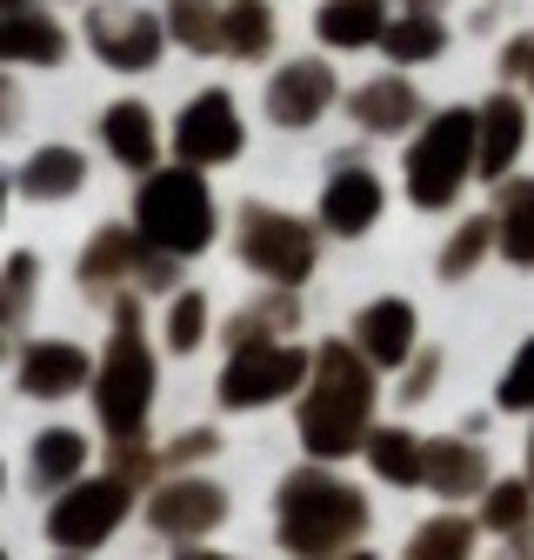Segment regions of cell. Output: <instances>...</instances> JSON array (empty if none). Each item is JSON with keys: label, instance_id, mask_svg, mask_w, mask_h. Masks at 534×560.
<instances>
[{"label": "cell", "instance_id": "obj_1", "mask_svg": "<svg viewBox=\"0 0 534 560\" xmlns=\"http://www.w3.org/2000/svg\"><path fill=\"white\" fill-rule=\"evenodd\" d=\"M361 420H368V374L348 347H327L321 354V394L301 413V434H307L314 454H348Z\"/></svg>", "mask_w": 534, "mask_h": 560}, {"label": "cell", "instance_id": "obj_2", "mask_svg": "<svg viewBox=\"0 0 534 560\" xmlns=\"http://www.w3.org/2000/svg\"><path fill=\"white\" fill-rule=\"evenodd\" d=\"M281 514H288V540L294 553H334L355 527H361V501L348 487H334L321 474H294L288 494H281Z\"/></svg>", "mask_w": 534, "mask_h": 560}, {"label": "cell", "instance_id": "obj_3", "mask_svg": "<svg viewBox=\"0 0 534 560\" xmlns=\"http://www.w3.org/2000/svg\"><path fill=\"white\" fill-rule=\"evenodd\" d=\"M141 228H148V241H161L167 254H194L200 241H208V228H214L208 187H200L194 174H161V180L141 194Z\"/></svg>", "mask_w": 534, "mask_h": 560}, {"label": "cell", "instance_id": "obj_4", "mask_svg": "<svg viewBox=\"0 0 534 560\" xmlns=\"http://www.w3.org/2000/svg\"><path fill=\"white\" fill-rule=\"evenodd\" d=\"M467 148H475V120L467 114H441L434 120V133L415 148V161H408V187H415V200L421 207H448L454 200V187H461V167H467Z\"/></svg>", "mask_w": 534, "mask_h": 560}, {"label": "cell", "instance_id": "obj_5", "mask_svg": "<svg viewBox=\"0 0 534 560\" xmlns=\"http://www.w3.org/2000/svg\"><path fill=\"white\" fill-rule=\"evenodd\" d=\"M148 354H141V334H134V314L120 307V334H114V354H107V381H101V420L114 434H134L148 413Z\"/></svg>", "mask_w": 534, "mask_h": 560}, {"label": "cell", "instance_id": "obj_6", "mask_svg": "<svg viewBox=\"0 0 534 560\" xmlns=\"http://www.w3.org/2000/svg\"><path fill=\"white\" fill-rule=\"evenodd\" d=\"M127 514V494H120V480H94V487H74L60 508H54V540L60 547H94L114 521Z\"/></svg>", "mask_w": 534, "mask_h": 560}, {"label": "cell", "instance_id": "obj_7", "mask_svg": "<svg viewBox=\"0 0 534 560\" xmlns=\"http://www.w3.org/2000/svg\"><path fill=\"white\" fill-rule=\"evenodd\" d=\"M301 381V354H275V347H247V354L228 368V381H221V394L234 400V407H260V400H275V394H288Z\"/></svg>", "mask_w": 534, "mask_h": 560}, {"label": "cell", "instance_id": "obj_8", "mask_svg": "<svg viewBox=\"0 0 534 560\" xmlns=\"http://www.w3.org/2000/svg\"><path fill=\"white\" fill-rule=\"evenodd\" d=\"M181 154L187 161H228L234 148H241V127H234V101L228 94H200L194 107H187V120H181Z\"/></svg>", "mask_w": 534, "mask_h": 560}, {"label": "cell", "instance_id": "obj_9", "mask_svg": "<svg viewBox=\"0 0 534 560\" xmlns=\"http://www.w3.org/2000/svg\"><path fill=\"white\" fill-rule=\"evenodd\" d=\"M247 260L275 280H301L307 273V234L281 214H247Z\"/></svg>", "mask_w": 534, "mask_h": 560}, {"label": "cell", "instance_id": "obj_10", "mask_svg": "<svg viewBox=\"0 0 534 560\" xmlns=\"http://www.w3.org/2000/svg\"><path fill=\"white\" fill-rule=\"evenodd\" d=\"M154 21H141V14H127V8H101L94 14V47L114 60V67H148L154 60Z\"/></svg>", "mask_w": 534, "mask_h": 560}, {"label": "cell", "instance_id": "obj_11", "mask_svg": "<svg viewBox=\"0 0 534 560\" xmlns=\"http://www.w3.org/2000/svg\"><path fill=\"white\" fill-rule=\"evenodd\" d=\"M327 94H334L327 67H288V74H275V88H267V107H275V120L301 127V120H314V107Z\"/></svg>", "mask_w": 534, "mask_h": 560}, {"label": "cell", "instance_id": "obj_12", "mask_svg": "<svg viewBox=\"0 0 534 560\" xmlns=\"http://www.w3.org/2000/svg\"><path fill=\"white\" fill-rule=\"evenodd\" d=\"M321 214H327L334 234H361V228L381 214V187H374V174H341V180L327 187Z\"/></svg>", "mask_w": 534, "mask_h": 560}, {"label": "cell", "instance_id": "obj_13", "mask_svg": "<svg viewBox=\"0 0 534 560\" xmlns=\"http://www.w3.org/2000/svg\"><path fill=\"white\" fill-rule=\"evenodd\" d=\"M408 334H415V314L400 307V301H381V307L361 314V347H368V361H381V368L408 361V347H415Z\"/></svg>", "mask_w": 534, "mask_h": 560}, {"label": "cell", "instance_id": "obj_14", "mask_svg": "<svg viewBox=\"0 0 534 560\" xmlns=\"http://www.w3.org/2000/svg\"><path fill=\"white\" fill-rule=\"evenodd\" d=\"M81 374H88V354H81V347H34L27 368H21V387L40 394V400H54V394H67V387H81Z\"/></svg>", "mask_w": 534, "mask_h": 560}, {"label": "cell", "instance_id": "obj_15", "mask_svg": "<svg viewBox=\"0 0 534 560\" xmlns=\"http://www.w3.org/2000/svg\"><path fill=\"white\" fill-rule=\"evenodd\" d=\"M154 521L167 527V534H200V527H214L221 521V494L214 487H174V494H161L154 501Z\"/></svg>", "mask_w": 534, "mask_h": 560}, {"label": "cell", "instance_id": "obj_16", "mask_svg": "<svg viewBox=\"0 0 534 560\" xmlns=\"http://www.w3.org/2000/svg\"><path fill=\"white\" fill-rule=\"evenodd\" d=\"M374 34H381V0H334L321 14V40H334V47H361Z\"/></svg>", "mask_w": 534, "mask_h": 560}, {"label": "cell", "instance_id": "obj_17", "mask_svg": "<svg viewBox=\"0 0 534 560\" xmlns=\"http://www.w3.org/2000/svg\"><path fill=\"white\" fill-rule=\"evenodd\" d=\"M101 133H107V148H114L120 161H134V167L154 161V120H148L141 107H114V114L101 120Z\"/></svg>", "mask_w": 534, "mask_h": 560}, {"label": "cell", "instance_id": "obj_18", "mask_svg": "<svg viewBox=\"0 0 534 560\" xmlns=\"http://www.w3.org/2000/svg\"><path fill=\"white\" fill-rule=\"evenodd\" d=\"M514 148H521V107L514 101H495L488 107V127H481V174H501L508 161H514Z\"/></svg>", "mask_w": 534, "mask_h": 560}, {"label": "cell", "instance_id": "obj_19", "mask_svg": "<svg viewBox=\"0 0 534 560\" xmlns=\"http://www.w3.org/2000/svg\"><path fill=\"white\" fill-rule=\"evenodd\" d=\"M355 114H361V127H400V120H408L415 114V94L408 88H400V81H381V88H368L361 101H355Z\"/></svg>", "mask_w": 534, "mask_h": 560}, {"label": "cell", "instance_id": "obj_20", "mask_svg": "<svg viewBox=\"0 0 534 560\" xmlns=\"http://www.w3.org/2000/svg\"><path fill=\"white\" fill-rule=\"evenodd\" d=\"M74 180H81V154H67V148H47L27 167V194H67Z\"/></svg>", "mask_w": 534, "mask_h": 560}, {"label": "cell", "instance_id": "obj_21", "mask_svg": "<svg viewBox=\"0 0 534 560\" xmlns=\"http://www.w3.org/2000/svg\"><path fill=\"white\" fill-rule=\"evenodd\" d=\"M8 54H21V60H54V54H60V34H54L47 21H34V14H14V21H8Z\"/></svg>", "mask_w": 534, "mask_h": 560}, {"label": "cell", "instance_id": "obj_22", "mask_svg": "<svg viewBox=\"0 0 534 560\" xmlns=\"http://www.w3.org/2000/svg\"><path fill=\"white\" fill-rule=\"evenodd\" d=\"M408 560H467V521H434V527H421Z\"/></svg>", "mask_w": 534, "mask_h": 560}, {"label": "cell", "instance_id": "obj_23", "mask_svg": "<svg viewBox=\"0 0 534 560\" xmlns=\"http://www.w3.org/2000/svg\"><path fill=\"white\" fill-rule=\"evenodd\" d=\"M374 467L387 474V480H421V454H415V441L408 434H374Z\"/></svg>", "mask_w": 534, "mask_h": 560}, {"label": "cell", "instance_id": "obj_24", "mask_svg": "<svg viewBox=\"0 0 534 560\" xmlns=\"http://www.w3.org/2000/svg\"><path fill=\"white\" fill-rule=\"evenodd\" d=\"M228 47H241V54L267 47V8H260V0H234V8H228Z\"/></svg>", "mask_w": 534, "mask_h": 560}, {"label": "cell", "instance_id": "obj_25", "mask_svg": "<svg viewBox=\"0 0 534 560\" xmlns=\"http://www.w3.org/2000/svg\"><path fill=\"white\" fill-rule=\"evenodd\" d=\"M174 34H181L187 47H214V40H228V27L208 21V0H174Z\"/></svg>", "mask_w": 534, "mask_h": 560}, {"label": "cell", "instance_id": "obj_26", "mask_svg": "<svg viewBox=\"0 0 534 560\" xmlns=\"http://www.w3.org/2000/svg\"><path fill=\"white\" fill-rule=\"evenodd\" d=\"M501 228H508V254L527 267L534 260V187H514V207H508Z\"/></svg>", "mask_w": 534, "mask_h": 560}, {"label": "cell", "instance_id": "obj_27", "mask_svg": "<svg viewBox=\"0 0 534 560\" xmlns=\"http://www.w3.org/2000/svg\"><path fill=\"white\" fill-rule=\"evenodd\" d=\"M40 480H60V474H74L81 467V441L74 434H40V454H34Z\"/></svg>", "mask_w": 534, "mask_h": 560}, {"label": "cell", "instance_id": "obj_28", "mask_svg": "<svg viewBox=\"0 0 534 560\" xmlns=\"http://www.w3.org/2000/svg\"><path fill=\"white\" fill-rule=\"evenodd\" d=\"M387 47H394L400 60H421V54L441 47V27H434V21H400V27L387 34Z\"/></svg>", "mask_w": 534, "mask_h": 560}, {"label": "cell", "instance_id": "obj_29", "mask_svg": "<svg viewBox=\"0 0 534 560\" xmlns=\"http://www.w3.org/2000/svg\"><path fill=\"white\" fill-rule=\"evenodd\" d=\"M501 400H508V407H534V347H527V354L514 361V374H508Z\"/></svg>", "mask_w": 534, "mask_h": 560}, {"label": "cell", "instance_id": "obj_30", "mask_svg": "<svg viewBox=\"0 0 534 560\" xmlns=\"http://www.w3.org/2000/svg\"><path fill=\"white\" fill-rule=\"evenodd\" d=\"M521 514H527V494H521V487H495L488 521H495V527H521Z\"/></svg>", "mask_w": 534, "mask_h": 560}, {"label": "cell", "instance_id": "obj_31", "mask_svg": "<svg viewBox=\"0 0 534 560\" xmlns=\"http://www.w3.org/2000/svg\"><path fill=\"white\" fill-rule=\"evenodd\" d=\"M481 247H488V221H475V228H467V234H461V241L448 247V260H441V267H448V273H461V267H467V260H475Z\"/></svg>", "mask_w": 534, "mask_h": 560}, {"label": "cell", "instance_id": "obj_32", "mask_svg": "<svg viewBox=\"0 0 534 560\" xmlns=\"http://www.w3.org/2000/svg\"><path fill=\"white\" fill-rule=\"evenodd\" d=\"M200 314H208V307H200V294H187V301L174 307V347H194V340H200Z\"/></svg>", "mask_w": 534, "mask_h": 560}, {"label": "cell", "instance_id": "obj_33", "mask_svg": "<svg viewBox=\"0 0 534 560\" xmlns=\"http://www.w3.org/2000/svg\"><path fill=\"white\" fill-rule=\"evenodd\" d=\"M434 474H441V480H454V487H461V480H475V454L441 447V454H434Z\"/></svg>", "mask_w": 534, "mask_h": 560}, {"label": "cell", "instance_id": "obj_34", "mask_svg": "<svg viewBox=\"0 0 534 560\" xmlns=\"http://www.w3.org/2000/svg\"><path fill=\"white\" fill-rule=\"evenodd\" d=\"M508 67H514L521 81H534V40H514V47H508Z\"/></svg>", "mask_w": 534, "mask_h": 560}, {"label": "cell", "instance_id": "obj_35", "mask_svg": "<svg viewBox=\"0 0 534 560\" xmlns=\"http://www.w3.org/2000/svg\"><path fill=\"white\" fill-rule=\"evenodd\" d=\"M415 8H428V0H415Z\"/></svg>", "mask_w": 534, "mask_h": 560}]
</instances>
